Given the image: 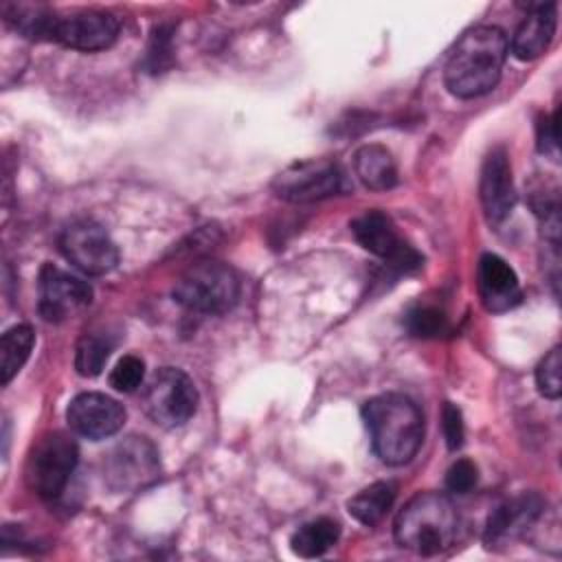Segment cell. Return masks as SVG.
I'll use <instances>...</instances> for the list:
<instances>
[{"instance_id":"6da1fadb","label":"cell","mask_w":562,"mask_h":562,"mask_svg":"<svg viewBox=\"0 0 562 562\" xmlns=\"http://www.w3.org/2000/svg\"><path fill=\"white\" fill-rule=\"evenodd\" d=\"M507 57V37L494 24L470 29L454 46L443 68L446 88L461 99L490 92L503 72Z\"/></svg>"},{"instance_id":"7a4b0ae2","label":"cell","mask_w":562,"mask_h":562,"mask_svg":"<svg viewBox=\"0 0 562 562\" xmlns=\"http://www.w3.org/2000/svg\"><path fill=\"white\" fill-rule=\"evenodd\" d=\"M362 419L371 435L373 452L389 465L408 463L424 439V415L402 393H382L364 402Z\"/></svg>"},{"instance_id":"3957f363","label":"cell","mask_w":562,"mask_h":562,"mask_svg":"<svg viewBox=\"0 0 562 562\" xmlns=\"http://www.w3.org/2000/svg\"><path fill=\"white\" fill-rule=\"evenodd\" d=\"M459 529V514L452 501L439 492L415 494L397 514L393 533L397 544L419 555H435L448 549Z\"/></svg>"},{"instance_id":"277c9868","label":"cell","mask_w":562,"mask_h":562,"mask_svg":"<svg viewBox=\"0 0 562 562\" xmlns=\"http://www.w3.org/2000/svg\"><path fill=\"white\" fill-rule=\"evenodd\" d=\"M239 299L237 274L220 261L191 266L173 285V301L200 314H224Z\"/></svg>"},{"instance_id":"5b68a950","label":"cell","mask_w":562,"mask_h":562,"mask_svg":"<svg viewBox=\"0 0 562 562\" xmlns=\"http://www.w3.org/2000/svg\"><path fill=\"white\" fill-rule=\"evenodd\" d=\"M77 457L79 450L70 435L61 430L46 432L33 446V452L26 463L29 487L46 501L57 498L70 481V474L77 465Z\"/></svg>"},{"instance_id":"8992f818","label":"cell","mask_w":562,"mask_h":562,"mask_svg":"<svg viewBox=\"0 0 562 562\" xmlns=\"http://www.w3.org/2000/svg\"><path fill=\"white\" fill-rule=\"evenodd\" d=\"M143 408L162 428L182 426L198 408L193 380L173 367L158 369L143 389Z\"/></svg>"},{"instance_id":"52a82bcc","label":"cell","mask_w":562,"mask_h":562,"mask_svg":"<svg viewBox=\"0 0 562 562\" xmlns=\"http://www.w3.org/2000/svg\"><path fill=\"white\" fill-rule=\"evenodd\" d=\"M345 189V173L336 160L312 158L285 167L274 180L277 198L294 204H307L331 198Z\"/></svg>"},{"instance_id":"ba28073f","label":"cell","mask_w":562,"mask_h":562,"mask_svg":"<svg viewBox=\"0 0 562 562\" xmlns=\"http://www.w3.org/2000/svg\"><path fill=\"white\" fill-rule=\"evenodd\" d=\"M158 450L147 437H125L103 461V479L112 490L132 492L145 487L158 476Z\"/></svg>"},{"instance_id":"9c48e42d","label":"cell","mask_w":562,"mask_h":562,"mask_svg":"<svg viewBox=\"0 0 562 562\" xmlns=\"http://www.w3.org/2000/svg\"><path fill=\"white\" fill-rule=\"evenodd\" d=\"M64 257L86 274H105L119 261L116 244L92 220H75L59 235Z\"/></svg>"},{"instance_id":"30bf717a","label":"cell","mask_w":562,"mask_h":562,"mask_svg":"<svg viewBox=\"0 0 562 562\" xmlns=\"http://www.w3.org/2000/svg\"><path fill=\"white\" fill-rule=\"evenodd\" d=\"M351 233L364 250L382 257L391 268L400 272H411L422 266L419 252L397 235L391 217L382 211H364L358 215L351 222Z\"/></svg>"},{"instance_id":"8fae6325","label":"cell","mask_w":562,"mask_h":562,"mask_svg":"<svg viewBox=\"0 0 562 562\" xmlns=\"http://www.w3.org/2000/svg\"><path fill=\"white\" fill-rule=\"evenodd\" d=\"M37 292L40 314L48 323H61L92 301V288L83 279L53 263L42 266L37 277Z\"/></svg>"},{"instance_id":"7c38bea8","label":"cell","mask_w":562,"mask_h":562,"mask_svg":"<svg viewBox=\"0 0 562 562\" xmlns=\"http://www.w3.org/2000/svg\"><path fill=\"white\" fill-rule=\"evenodd\" d=\"M119 20L112 13L77 11L55 20L53 42L66 48L92 53L110 48L119 37Z\"/></svg>"},{"instance_id":"4fadbf2b","label":"cell","mask_w":562,"mask_h":562,"mask_svg":"<svg viewBox=\"0 0 562 562\" xmlns=\"http://www.w3.org/2000/svg\"><path fill=\"white\" fill-rule=\"evenodd\" d=\"M66 419L77 435L99 441L121 430L125 422V408L105 393L88 391L70 400L66 408Z\"/></svg>"},{"instance_id":"5bb4252c","label":"cell","mask_w":562,"mask_h":562,"mask_svg":"<svg viewBox=\"0 0 562 562\" xmlns=\"http://www.w3.org/2000/svg\"><path fill=\"white\" fill-rule=\"evenodd\" d=\"M479 195L490 222L498 224L512 213L516 204V191L512 178V162L505 147H494L485 156L481 167Z\"/></svg>"},{"instance_id":"9a60e30c","label":"cell","mask_w":562,"mask_h":562,"mask_svg":"<svg viewBox=\"0 0 562 562\" xmlns=\"http://www.w3.org/2000/svg\"><path fill=\"white\" fill-rule=\"evenodd\" d=\"M542 509H544V501L533 492H525L503 501L487 516L485 536H483L485 544L496 547L522 536L538 520Z\"/></svg>"},{"instance_id":"2e32d148","label":"cell","mask_w":562,"mask_h":562,"mask_svg":"<svg viewBox=\"0 0 562 562\" xmlns=\"http://www.w3.org/2000/svg\"><path fill=\"white\" fill-rule=\"evenodd\" d=\"M476 288L485 310L496 314L516 307L522 299L520 283L514 268L503 257L492 252H485L479 259Z\"/></svg>"},{"instance_id":"e0dca14e","label":"cell","mask_w":562,"mask_h":562,"mask_svg":"<svg viewBox=\"0 0 562 562\" xmlns=\"http://www.w3.org/2000/svg\"><path fill=\"white\" fill-rule=\"evenodd\" d=\"M555 33V4L538 2L527 7L525 20L518 24L512 37V55L522 61L540 57Z\"/></svg>"},{"instance_id":"ac0fdd59","label":"cell","mask_w":562,"mask_h":562,"mask_svg":"<svg viewBox=\"0 0 562 562\" xmlns=\"http://www.w3.org/2000/svg\"><path fill=\"white\" fill-rule=\"evenodd\" d=\"M356 176L373 191L393 189L397 182V167L391 151L378 143L362 145L353 156Z\"/></svg>"},{"instance_id":"d6986e66","label":"cell","mask_w":562,"mask_h":562,"mask_svg":"<svg viewBox=\"0 0 562 562\" xmlns=\"http://www.w3.org/2000/svg\"><path fill=\"white\" fill-rule=\"evenodd\" d=\"M340 536V527L331 518H314L310 522H303L290 538L292 551L301 558H318L325 551H329Z\"/></svg>"},{"instance_id":"ffe728a7","label":"cell","mask_w":562,"mask_h":562,"mask_svg":"<svg viewBox=\"0 0 562 562\" xmlns=\"http://www.w3.org/2000/svg\"><path fill=\"white\" fill-rule=\"evenodd\" d=\"M393 501H395V485L389 481H378V483H371L369 487L360 490L347 503V509L358 522L371 527L386 516Z\"/></svg>"},{"instance_id":"44dd1931","label":"cell","mask_w":562,"mask_h":562,"mask_svg":"<svg viewBox=\"0 0 562 562\" xmlns=\"http://www.w3.org/2000/svg\"><path fill=\"white\" fill-rule=\"evenodd\" d=\"M4 20L29 40H53L55 15L42 4H4Z\"/></svg>"},{"instance_id":"7402d4cb","label":"cell","mask_w":562,"mask_h":562,"mask_svg":"<svg viewBox=\"0 0 562 562\" xmlns=\"http://www.w3.org/2000/svg\"><path fill=\"white\" fill-rule=\"evenodd\" d=\"M35 334L29 325H13L2 334L0 340V380L9 384L11 378L24 367L31 356Z\"/></svg>"},{"instance_id":"603a6c76","label":"cell","mask_w":562,"mask_h":562,"mask_svg":"<svg viewBox=\"0 0 562 562\" xmlns=\"http://www.w3.org/2000/svg\"><path fill=\"white\" fill-rule=\"evenodd\" d=\"M114 347V340L105 331H90L83 334L75 349V369L83 378H94L101 373L105 360L110 358V351Z\"/></svg>"},{"instance_id":"cb8c5ba5","label":"cell","mask_w":562,"mask_h":562,"mask_svg":"<svg viewBox=\"0 0 562 562\" xmlns=\"http://www.w3.org/2000/svg\"><path fill=\"white\" fill-rule=\"evenodd\" d=\"M404 327L417 338H435L448 329V318L439 307L419 303L406 312Z\"/></svg>"},{"instance_id":"d4e9b609","label":"cell","mask_w":562,"mask_h":562,"mask_svg":"<svg viewBox=\"0 0 562 562\" xmlns=\"http://www.w3.org/2000/svg\"><path fill=\"white\" fill-rule=\"evenodd\" d=\"M145 380V362L138 356H123L114 369L110 371V386L119 393H132L143 386Z\"/></svg>"},{"instance_id":"484cf974","label":"cell","mask_w":562,"mask_h":562,"mask_svg":"<svg viewBox=\"0 0 562 562\" xmlns=\"http://www.w3.org/2000/svg\"><path fill=\"white\" fill-rule=\"evenodd\" d=\"M560 347H553L536 367V384L538 391L549 397V400H558L560 391H562V380H560Z\"/></svg>"},{"instance_id":"4316f807","label":"cell","mask_w":562,"mask_h":562,"mask_svg":"<svg viewBox=\"0 0 562 562\" xmlns=\"http://www.w3.org/2000/svg\"><path fill=\"white\" fill-rule=\"evenodd\" d=\"M171 64V31L167 26H156L147 48L145 66L149 72H160Z\"/></svg>"},{"instance_id":"83f0119b","label":"cell","mask_w":562,"mask_h":562,"mask_svg":"<svg viewBox=\"0 0 562 562\" xmlns=\"http://www.w3.org/2000/svg\"><path fill=\"white\" fill-rule=\"evenodd\" d=\"M476 465L470 459H459L446 472V487L454 494H465L476 485Z\"/></svg>"},{"instance_id":"f1b7e54d","label":"cell","mask_w":562,"mask_h":562,"mask_svg":"<svg viewBox=\"0 0 562 562\" xmlns=\"http://www.w3.org/2000/svg\"><path fill=\"white\" fill-rule=\"evenodd\" d=\"M441 428H443V439H446L448 448L450 450L461 448V443H463V417H461V411L452 402L443 404Z\"/></svg>"},{"instance_id":"f546056e","label":"cell","mask_w":562,"mask_h":562,"mask_svg":"<svg viewBox=\"0 0 562 562\" xmlns=\"http://www.w3.org/2000/svg\"><path fill=\"white\" fill-rule=\"evenodd\" d=\"M538 149L542 154L558 149V112L551 119H542L538 123Z\"/></svg>"}]
</instances>
